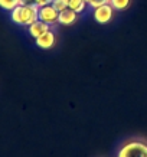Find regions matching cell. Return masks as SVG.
<instances>
[{"instance_id":"cell-3","label":"cell","mask_w":147,"mask_h":157,"mask_svg":"<svg viewBox=\"0 0 147 157\" xmlns=\"http://www.w3.org/2000/svg\"><path fill=\"white\" fill-rule=\"evenodd\" d=\"M113 14H114V9L113 6L110 5V3H105L103 6H98V7H95L94 10V19L101 25H105L108 23L110 20L113 19Z\"/></svg>"},{"instance_id":"cell-8","label":"cell","mask_w":147,"mask_h":157,"mask_svg":"<svg viewBox=\"0 0 147 157\" xmlns=\"http://www.w3.org/2000/svg\"><path fill=\"white\" fill-rule=\"evenodd\" d=\"M87 5H88V3H87L85 0H68V7L72 9L74 12H76V13L84 12Z\"/></svg>"},{"instance_id":"cell-5","label":"cell","mask_w":147,"mask_h":157,"mask_svg":"<svg viewBox=\"0 0 147 157\" xmlns=\"http://www.w3.org/2000/svg\"><path fill=\"white\" fill-rule=\"evenodd\" d=\"M78 19V13L74 12L72 9L67 7V9H64L59 12V16H58V23L64 25V26H71L74 25Z\"/></svg>"},{"instance_id":"cell-1","label":"cell","mask_w":147,"mask_h":157,"mask_svg":"<svg viewBox=\"0 0 147 157\" xmlns=\"http://www.w3.org/2000/svg\"><path fill=\"white\" fill-rule=\"evenodd\" d=\"M12 12V20L20 26H29L39 19V7L36 5H19Z\"/></svg>"},{"instance_id":"cell-11","label":"cell","mask_w":147,"mask_h":157,"mask_svg":"<svg viewBox=\"0 0 147 157\" xmlns=\"http://www.w3.org/2000/svg\"><path fill=\"white\" fill-rule=\"evenodd\" d=\"M52 6L58 12H61L68 7V0H52Z\"/></svg>"},{"instance_id":"cell-10","label":"cell","mask_w":147,"mask_h":157,"mask_svg":"<svg viewBox=\"0 0 147 157\" xmlns=\"http://www.w3.org/2000/svg\"><path fill=\"white\" fill-rule=\"evenodd\" d=\"M20 5V0H0V7L5 10H13Z\"/></svg>"},{"instance_id":"cell-15","label":"cell","mask_w":147,"mask_h":157,"mask_svg":"<svg viewBox=\"0 0 147 157\" xmlns=\"http://www.w3.org/2000/svg\"><path fill=\"white\" fill-rule=\"evenodd\" d=\"M85 2H87V3H90V2H91V0H85Z\"/></svg>"},{"instance_id":"cell-12","label":"cell","mask_w":147,"mask_h":157,"mask_svg":"<svg viewBox=\"0 0 147 157\" xmlns=\"http://www.w3.org/2000/svg\"><path fill=\"white\" fill-rule=\"evenodd\" d=\"M110 0H91L88 5L91 6V7H98V6H103V5H105V3H108Z\"/></svg>"},{"instance_id":"cell-2","label":"cell","mask_w":147,"mask_h":157,"mask_svg":"<svg viewBox=\"0 0 147 157\" xmlns=\"http://www.w3.org/2000/svg\"><path fill=\"white\" fill-rule=\"evenodd\" d=\"M117 157H147V141L143 138L128 140L120 147Z\"/></svg>"},{"instance_id":"cell-9","label":"cell","mask_w":147,"mask_h":157,"mask_svg":"<svg viewBox=\"0 0 147 157\" xmlns=\"http://www.w3.org/2000/svg\"><path fill=\"white\" fill-rule=\"evenodd\" d=\"M108 3L113 6L114 10H124L130 6L131 0H110Z\"/></svg>"},{"instance_id":"cell-6","label":"cell","mask_w":147,"mask_h":157,"mask_svg":"<svg viewBox=\"0 0 147 157\" xmlns=\"http://www.w3.org/2000/svg\"><path fill=\"white\" fill-rule=\"evenodd\" d=\"M28 30H29V33H30V36L36 39V38H39L41 35H43L45 32H48V30H49V25L45 23V22H42L41 19H38L36 22H33L32 25H29Z\"/></svg>"},{"instance_id":"cell-4","label":"cell","mask_w":147,"mask_h":157,"mask_svg":"<svg viewBox=\"0 0 147 157\" xmlns=\"http://www.w3.org/2000/svg\"><path fill=\"white\" fill-rule=\"evenodd\" d=\"M58 16H59V12H58L52 5L39 7V19L42 20V22H45V23H48V25L56 23Z\"/></svg>"},{"instance_id":"cell-14","label":"cell","mask_w":147,"mask_h":157,"mask_svg":"<svg viewBox=\"0 0 147 157\" xmlns=\"http://www.w3.org/2000/svg\"><path fill=\"white\" fill-rule=\"evenodd\" d=\"M20 5H35V0H20Z\"/></svg>"},{"instance_id":"cell-13","label":"cell","mask_w":147,"mask_h":157,"mask_svg":"<svg viewBox=\"0 0 147 157\" xmlns=\"http://www.w3.org/2000/svg\"><path fill=\"white\" fill-rule=\"evenodd\" d=\"M35 5L38 7H43V6L52 5V0H35Z\"/></svg>"},{"instance_id":"cell-7","label":"cell","mask_w":147,"mask_h":157,"mask_svg":"<svg viewBox=\"0 0 147 157\" xmlns=\"http://www.w3.org/2000/svg\"><path fill=\"white\" fill-rule=\"evenodd\" d=\"M36 45L41 49H51L55 45V33L51 32V30L45 32L39 38H36Z\"/></svg>"}]
</instances>
